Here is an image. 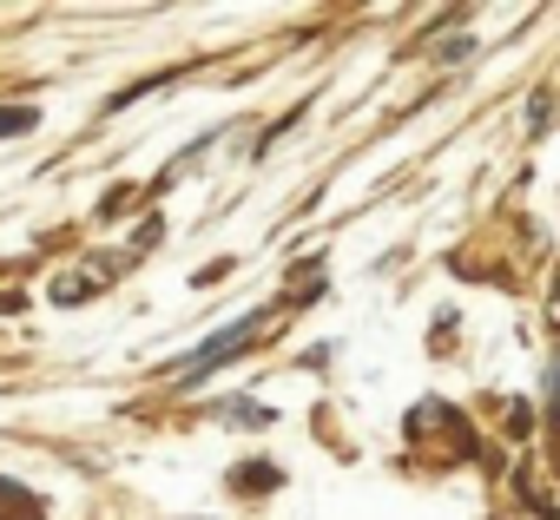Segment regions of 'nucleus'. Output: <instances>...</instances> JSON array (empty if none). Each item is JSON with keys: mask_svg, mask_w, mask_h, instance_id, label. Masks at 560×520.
I'll use <instances>...</instances> for the list:
<instances>
[{"mask_svg": "<svg viewBox=\"0 0 560 520\" xmlns=\"http://www.w3.org/2000/svg\"><path fill=\"white\" fill-rule=\"evenodd\" d=\"M14 132H34V106H0V139Z\"/></svg>", "mask_w": 560, "mask_h": 520, "instance_id": "7ed1b4c3", "label": "nucleus"}, {"mask_svg": "<svg viewBox=\"0 0 560 520\" xmlns=\"http://www.w3.org/2000/svg\"><path fill=\"white\" fill-rule=\"evenodd\" d=\"M527 132H534V139L547 132V93H534V99H527Z\"/></svg>", "mask_w": 560, "mask_h": 520, "instance_id": "20e7f679", "label": "nucleus"}, {"mask_svg": "<svg viewBox=\"0 0 560 520\" xmlns=\"http://www.w3.org/2000/svg\"><path fill=\"white\" fill-rule=\"evenodd\" d=\"M250 330H257V317H244V323H231V330H218V336H211V343H205L198 356H185V363H172V382H205V376H211L218 363H231V356H237V350L250 343Z\"/></svg>", "mask_w": 560, "mask_h": 520, "instance_id": "f257e3e1", "label": "nucleus"}, {"mask_svg": "<svg viewBox=\"0 0 560 520\" xmlns=\"http://www.w3.org/2000/svg\"><path fill=\"white\" fill-rule=\"evenodd\" d=\"M231 487H237V494H270V487H277V468H237Z\"/></svg>", "mask_w": 560, "mask_h": 520, "instance_id": "f03ea898", "label": "nucleus"}]
</instances>
